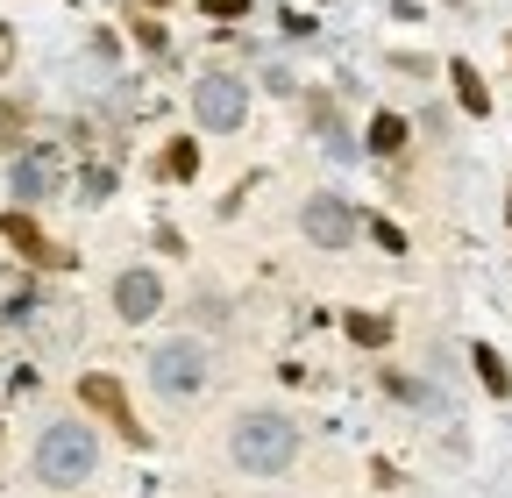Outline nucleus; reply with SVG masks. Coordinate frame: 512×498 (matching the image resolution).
Masks as SVG:
<instances>
[{
  "mask_svg": "<svg viewBox=\"0 0 512 498\" xmlns=\"http://www.w3.org/2000/svg\"><path fill=\"white\" fill-rule=\"evenodd\" d=\"M228 456H235V470H249V477L292 470V456H299V420H285V413H242Z\"/></svg>",
  "mask_w": 512,
  "mask_h": 498,
  "instance_id": "f257e3e1",
  "label": "nucleus"
},
{
  "mask_svg": "<svg viewBox=\"0 0 512 498\" xmlns=\"http://www.w3.org/2000/svg\"><path fill=\"white\" fill-rule=\"evenodd\" d=\"M100 470V442H93V427L86 420H50L43 427V442H36V477L57 484V491H72Z\"/></svg>",
  "mask_w": 512,
  "mask_h": 498,
  "instance_id": "f03ea898",
  "label": "nucleus"
},
{
  "mask_svg": "<svg viewBox=\"0 0 512 498\" xmlns=\"http://www.w3.org/2000/svg\"><path fill=\"white\" fill-rule=\"evenodd\" d=\"M192 121H200L207 136H228L249 121V79H228V72H207L192 79Z\"/></svg>",
  "mask_w": 512,
  "mask_h": 498,
  "instance_id": "7ed1b4c3",
  "label": "nucleus"
},
{
  "mask_svg": "<svg viewBox=\"0 0 512 498\" xmlns=\"http://www.w3.org/2000/svg\"><path fill=\"white\" fill-rule=\"evenodd\" d=\"M57 185H64V157H57V143H22V150L8 157V193H15V207L50 200Z\"/></svg>",
  "mask_w": 512,
  "mask_h": 498,
  "instance_id": "20e7f679",
  "label": "nucleus"
},
{
  "mask_svg": "<svg viewBox=\"0 0 512 498\" xmlns=\"http://www.w3.org/2000/svg\"><path fill=\"white\" fill-rule=\"evenodd\" d=\"M79 406H86V413H100V420H107V427L121 434L128 449H150V427L136 420V406H128V392H121V385L107 378V370H86V378H79Z\"/></svg>",
  "mask_w": 512,
  "mask_h": 498,
  "instance_id": "39448f33",
  "label": "nucleus"
},
{
  "mask_svg": "<svg viewBox=\"0 0 512 498\" xmlns=\"http://www.w3.org/2000/svg\"><path fill=\"white\" fill-rule=\"evenodd\" d=\"M150 385H157L164 399H200V392H207V349H200V342H164V349L150 356Z\"/></svg>",
  "mask_w": 512,
  "mask_h": 498,
  "instance_id": "423d86ee",
  "label": "nucleus"
},
{
  "mask_svg": "<svg viewBox=\"0 0 512 498\" xmlns=\"http://www.w3.org/2000/svg\"><path fill=\"white\" fill-rule=\"evenodd\" d=\"M299 228H306V242L313 249H349L363 228H356V207L342 200V193H313L306 207H299Z\"/></svg>",
  "mask_w": 512,
  "mask_h": 498,
  "instance_id": "0eeeda50",
  "label": "nucleus"
},
{
  "mask_svg": "<svg viewBox=\"0 0 512 498\" xmlns=\"http://www.w3.org/2000/svg\"><path fill=\"white\" fill-rule=\"evenodd\" d=\"M0 242H8L22 264H36V271H64V264H72V249H57L29 207H8V214H0Z\"/></svg>",
  "mask_w": 512,
  "mask_h": 498,
  "instance_id": "6e6552de",
  "label": "nucleus"
},
{
  "mask_svg": "<svg viewBox=\"0 0 512 498\" xmlns=\"http://www.w3.org/2000/svg\"><path fill=\"white\" fill-rule=\"evenodd\" d=\"M157 306H164V278L157 271H121L114 278V314L121 321H150Z\"/></svg>",
  "mask_w": 512,
  "mask_h": 498,
  "instance_id": "1a4fd4ad",
  "label": "nucleus"
},
{
  "mask_svg": "<svg viewBox=\"0 0 512 498\" xmlns=\"http://www.w3.org/2000/svg\"><path fill=\"white\" fill-rule=\"evenodd\" d=\"M406 143H413V121H406L399 107H377V114L363 121V150H370V157H399Z\"/></svg>",
  "mask_w": 512,
  "mask_h": 498,
  "instance_id": "9d476101",
  "label": "nucleus"
},
{
  "mask_svg": "<svg viewBox=\"0 0 512 498\" xmlns=\"http://www.w3.org/2000/svg\"><path fill=\"white\" fill-rule=\"evenodd\" d=\"M448 86H456V107L463 114H477V121L491 114V86H484V72L470 65V57H448Z\"/></svg>",
  "mask_w": 512,
  "mask_h": 498,
  "instance_id": "9b49d317",
  "label": "nucleus"
},
{
  "mask_svg": "<svg viewBox=\"0 0 512 498\" xmlns=\"http://www.w3.org/2000/svg\"><path fill=\"white\" fill-rule=\"evenodd\" d=\"M29 121H36V107L22 93H0V157H15L29 143Z\"/></svg>",
  "mask_w": 512,
  "mask_h": 498,
  "instance_id": "f8f14e48",
  "label": "nucleus"
},
{
  "mask_svg": "<svg viewBox=\"0 0 512 498\" xmlns=\"http://www.w3.org/2000/svg\"><path fill=\"white\" fill-rule=\"evenodd\" d=\"M128 43H136L143 57H164V50H171V29H164L150 8H128Z\"/></svg>",
  "mask_w": 512,
  "mask_h": 498,
  "instance_id": "ddd939ff",
  "label": "nucleus"
},
{
  "mask_svg": "<svg viewBox=\"0 0 512 498\" xmlns=\"http://www.w3.org/2000/svg\"><path fill=\"white\" fill-rule=\"evenodd\" d=\"M157 178H200V143H192V136H171L164 157H157Z\"/></svg>",
  "mask_w": 512,
  "mask_h": 498,
  "instance_id": "4468645a",
  "label": "nucleus"
},
{
  "mask_svg": "<svg viewBox=\"0 0 512 498\" xmlns=\"http://www.w3.org/2000/svg\"><path fill=\"white\" fill-rule=\"evenodd\" d=\"M470 363H477V378H484V392H491V399H512V370H505V356H498L491 342H477V349H470Z\"/></svg>",
  "mask_w": 512,
  "mask_h": 498,
  "instance_id": "2eb2a0df",
  "label": "nucleus"
},
{
  "mask_svg": "<svg viewBox=\"0 0 512 498\" xmlns=\"http://www.w3.org/2000/svg\"><path fill=\"white\" fill-rule=\"evenodd\" d=\"M356 228L377 242V249H392V257H406V228L392 221V214H356Z\"/></svg>",
  "mask_w": 512,
  "mask_h": 498,
  "instance_id": "dca6fc26",
  "label": "nucleus"
},
{
  "mask_svg": "<svg viewBox=\"0 0 512 498\" xmlns=\"http://www.w3.org/2000/svg\"><path fill=\"white\" fill-rule=\"evenodd\" d=\"M342 328H349V342H363V349H384V342H392V321H384V314H363V306H356Z\"/></svg>",
  "mask_w": 512,
  "mask_h": 498,
  "instance_id": "f3484780",
  "label": "nucleus"
},
{
  "mask_svg": "<svg viewBox=\"0 0 512 498\" xmlns=\"http://www.w3.org/2000/svg\"><path fill=\"white\" fill-rule=\"evenodd\" d=\"M192 8H200L207 22H242V15L256 8V0H192Z\"/></svg>",
  "mask_w": 512,
  "mask_h": 498,
  "instance_id": "a211bd4d",
  "label": "nucleus"
},
{
  "mask_svg": "<svg viewBox=\"0 0 512 498\" xmlns=\"http://www.w3.org/2000/svg\"><path fill=\"white\" fill-rule=\"evenodd\" d=\"M392 392H399V399H413V406H427V413H441V392H434V385H413V378H399V370H392Z\"/></svg>",
  "mask_w": 512,
  "mask_h": 498,
  "instance_id": "6ab92c4d",
  "label": "nucleus"
},
{
  "mask_svg": "<svg viewBox=\"0 0 512 498\" xmlns=\"http://www.w3.org/2000/svg\"><path fill=\"white\" fill-rule=\"evenodd\" d=\"M15 57H22V36L15 22H0V79H15Z\"/></svg>",
  "mask_w": 512,
  "mask_h": 498,
  "instance_id": "aec40b11",
  "label": "nucleus"
},
{
  "mask_svg": "<svg viewBox=\"0 0 512 498\" xmlns=\"http://www.w3.org/2000/svg\"><path fill=\"white\" fill-rule=\"evenodd\" d=\"M278 29H285V36H313V15H306V8H278Z\"/></svg>",
  "mask_w": 512,
  "mask_h": 498,
  "instance_id": "412c9836",
  "label": "nucleus"
},
{
  "mask_svg": "<svg viewBox=\"0 0 512 498\" xmlns=\"http://www.w3.org/2000/svg\"><path fill=\"white\" fill-rule=\"evenodd\" d=\"M79 185H86V200H107V193H114V178H107V171H86Z\"/></svg>",
  "mask_w": 512,
  "mask_h": 498,
  "instance_id": "4be33fe9",
  "label": "nucleus"
},
{
  "mask_svg": "<svg viewBox=\"0 0 512 498\" xmlns=\"http://www.w3.org/2000/svg\"><path fill=\"white\" fill-rule=\"evenodd\" d=\"M136 8H150V15H164V8H178V0H136Z\"/></svg>",
  "mask_w": 512,
  "mask_h": 498,
  "instance_id": "5701e85b",
  "label": "nucleus"
},
{
  "mask_svg": "<svg viewBox=\"0 0 512 498\" xmlns=\"http://www.w3.org/2000/svg\"><path fill=\"white\" fill-rule=\"evenodd\" d=\"M505 57H512V36H505Z\"/></svg>",
  "mask_w": 512,
  "mask_h": 498,
  "instance_id": "b1692460",
  "label": "nucleus"
},
{
  "mask_svg": "<svg viewBox=\"0 0 512 498\" xmlns=\"http://www.w3.org/2000/svg\"><path fill=\"white\" fill-rule=\"evenodd\" d=\"M505 214H512V207H505Z\"/></svg>",
  "mask_w": 512,
  "mask_h": 498,
  "instance_id": "393cba45",
  "label": "nucleus"
}]
</instances>
